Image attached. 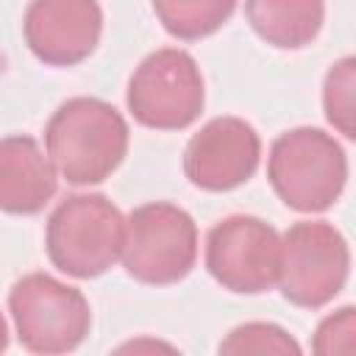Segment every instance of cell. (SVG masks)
Instances as JSON below:
<instances>
[{
  "label": "cell",
  "mask_w": 356,
  "mask_h": 356,
  "mask_svg": "<svg viewBox=\"0 0 356 356\" xmlns=\"http://www.w3.org/2000/svg\"><path fill=\"white\" fill-rule=\"evenodd\" d=\"M47 156L75 186L100 184L125 159L128 125L122 114L97 97H72L56 108L44 131Z\"/></svg>",
  "instance_id": "6da1fadb"
},
{
  "label": "cell",
  "mask_w": 356,
  "mask_h": 356,
  "mask_svg": "<svg viewBox=\"0 0 356 356\" xmlns=\"http://www.w3.org/2000/svg\"><path fill=\"white\" fill-rule=\"evenodd\" d=\"M267 178L289 209L314 214L339 200L348 181V159L325 131L292 128L273 142Z\"/></svg>",
  "instance_id": "7a4b0ae2"
},
{
  "label": "cell",
  "mask_w": 356,
  "mask_h": 356,
  "mask_svg": "<svg viewBox=\"0 0 356 356\" xmlns=\"http://www.w3.org/2000/svg\"><path fill=\"white\" fill-rule=\"evenodd\" d=\"M128 222L103 195H67L47 220V256L72 278L103 275L125 250Z\"/></svg>",
  "instance_id": "3957f363"
},
{
  "label": "cell",
  "mask_w": 356,
  "mask_h": 356,
  "mask_svg": "<svg viewBox=\"0 0 356 356\" xmlns=\"http://www.w3.org/2000/svg\"><path fill=\"white\" fill-rule=\"evenodd\" d=\"M8 312L19 342L31 353L75 350L86 339L92 323L86 298L75 286L44 273H31L14 284Z\"/></svg>",
  "instance_id": "277c9868"
},
{
  "label": "cell",
  "mask_w": 356,
  "mask_h": 356,
  "mask_svg": "<svg viewBox=\"0 0 356 356\" xmlns=\"http://www.w3.org/2000/svg\"><path fill=\"white\" fill-rule=\"evenodd\" d=\"M197 259L195 220L172 203H145L131 211L122 264L142 284H175Z\"/></svg>",
  "instance_id": "5b68a950"
},
{
  "label": "cell",
  "mask_w": 356,
  "mask_h": 356,
  "mask_svg": "<svg viewBox=\"0 0 356 356\" xmlns=\"http://www.w3.org/2000/svg\"><path fill=\"white\" fill-rule=\"evenodd\" d=\"M203 75L178 47L150 53L128 83V108L136 122L156 131H181L203 111Z\"/></svg>",
  "instance_id": "8992f818"
},
{
  "label": "cell",
  "mask_w": 356,
  "mask_h": 356,
  "mask_svg": "<svg viewBox=\"0 0 356 356\" xmlns=\"http://www.w3.org/2000/svg\"><path fill=\"white\" fill-rule=\"evenodd\" d=\"M350 250L328 222H295L281 236V295L306 309L325 306L348 281Z\"/></svg>",
  "instance_id": "52a82bcc"
},
{
  "label": "cell",
  "mask_w": 356,
  "mask_h": 356,
  "mask_svg": "<svg viewBox=\"0 0 356 356\" xmlns=\"http://www.w3.org/2000/svg\"><path fill=\"white\" fill-rule=\"evenodd\" d=\"M206 267L217 284L239 295L267 292L278 281L281 236L250 214L220 220L206 239Z\"/></svg>",
  "instance_id": "ba28073f"
},
{
  "label": "cell",
  "mask_w": 356,
  "mask_h": 356,
  "mask_svg": "<svg viewBox=\"0 0 356 356\" xmlns=\"http://www.w3.org/2000/svg\"><path fill=\"white\" fill-rule=\"evenodd\" d=\"M261 156L259 134L239 117H217L206 122L184 150L186 178L206 192H228L245 184Z\"/></svg>",
  "instance_id": "9c48e42d"
},
{
  "label": "cell",
  "mask_w": 356,
  "mask_h": 356,
  "mask_svg": "<svg viewBox=\"0 0 356 356\" xmlns=\"http://www.w3.org/2000/svg\"><path fill=\"white\" fill-rule=\"evenodd\" d=\"M22 31L39 61L50 67H72L97 47L103 11L97 0H31Z\"/></svg>",
  "instance_id": "30bf717a"
},
{
  "label": "cell",
  "mask_w": 356,
  "mask_h": 356,
  "mask_svg": "<svg viewBox=\"0 0 356 356\" xmlns=\"http://www.w3.org/2000/svg\"><path fill=\"white\" fill-rule=\"evenodd\" d=\"M56 195V170L31 136L0 145V206L8 214H36Z\"/></svg>",
  "instance_id": "8fae6325"
},
{
  "label": "cell",
  "mask_w": 356,
  "mask_h": 356,
  "mask_svg": "<svg viewBox=\"0 0 356 356\" xmlns=\"http://www.w3.org/2000/svg\"><path fill=\"white\" fill-rule=\"evenodd\" d=\"M245 14L253 31L267 44L298 50L320 33L325 3L323 0H245Z\"/></svg>",
  "instance_id": "7c38bea8"
},
{
  "label": "cell",
  "mask_w": 356,
  "mask_h": 356,
  "mask_svg": "<svg viewBox=\"0 0 356 356\" xmlns=\"http://www.w3.org/2000/svg\"><path fill=\"white\" fill-rule=\"evenodd\" d=\"M236 0H153V11L167 33L178 39L211 36L234 14Z\"/></svg>",
  "instance_id": "4fadbf2b"
},
{
  "label": "cell",
  "mask_w": 356,
  "mask_h": 356,
  "mask_svg": "<svg viewBox=\"0 0 356 356\" xmlns=\"http://www.w3.org/2000/svg\"><path fill=\"white\" fill-rule=\"evenodd\" d=\"M325 120L348 139L356 142V56H345L325 72L323 81Z\"/></svg>",
  "instance_id": "5bb4252c"
},
{
  "label": "cell",
  "mask_w": 356,
  "mask_h": 356,
  "mask_svg": "<svg viewBox=\"0 0 356 356\" xmlns=\"http://www.w3.org/2000/svg\"><path fill=\"white\" fill-rule=\"evenodd\" d=\"M220 353H300V348L278 325L248 323L231 331V337L220 345Z\"/></svg>",
  "instance_id": "9a60e30c"
},
{
  "label": "cell",
  "mask_w": 356,
  "mask_h": 356,
  "mask_svg": "<svg viewBox=\"0 0 356 356\" xmlns=\"http://www.w3.org/2000/svg\"><path fill=\"white\" fill-rule=\"evenodd\" d=\"M312 348L320 356L356 353V306H342L339 312L328 314L317 325Z\"/></svg>",
  "instance_id": "2e32d148"
}]
</instances>
